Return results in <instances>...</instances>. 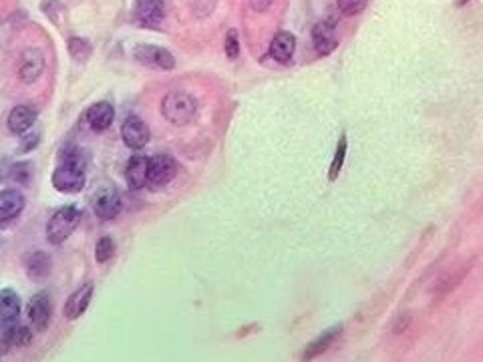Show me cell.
Listing matches in <instances>:
<instances>
[{
  "label": "cell",
  "mask_w": 483,
  "mask_h": 362,
  "mask_svg": "<svg viewBox=\"0 0 483 362\" xmlns=\"http://www.w3.org/2000/svg\"><path fill=\"white\" fill-rule=\"evenodd\" d=\"M87 159L79 149L65 151L59 167L53 173V185L62 194H77L87 181Z\"/></svg>",
  "instance_id": "obj_1"
},
{
  "label": "cell",
  "mask_w": 483,
  "mask_h": 362,
  "mask_svg": "<svg viewBox=\"0 0 483 362\" xmlns=\"http://www.w3.org/2000/svg\"><path fill=\"white\" fill-rule=\"evenodd\" d=\"M161 113L171 125H187L196 117L197 101L183 90H171L161 101Z\"/></svg>",
  "instance_id": "obj_2"
},
{
  "label": "cell",
  "mask_w": 483,
  "mask_h": 362,
  "mask_svg": "<svg viewBox=\"0 0 483 362\" xmlns=\"http://www.w3.org/2000/svg\"><path fill=\"white\" fill-rule=\"evenodd\" d=\"M79 222H81V210L75 203L62 206L60 210L53 213V217L46 224V240L59 246L75 232Z\"/></svg>",
  "instance_id": "obj_3"
},
{
  "label": "cell",
  "mask_w": 483,
  "mask_h": 362,
  "mask_svg": "<svg viewBox=\"0 0 483 362\" xmlns=\"http://www.w3.org/2000/svg\"><path fill=\"white\" fill-rule=\"evenodd\" d=\"M178 161L169 155H155L150 159L147 185L151 189H161L178 175Z\"/></svg>",
  "instance_id": "obj_4"
},
{
  "label": "cell",
  "mask_w": 483,
  "mask_h": 362,
  "mask_svg": "<svg viewBox=\"0 0 483 362\" xmlns=\"http://www.w3.org/2000/svg\"><path fill=\"white\" fill-rule=\"evenodd\" d=\"M135 59L141 62V65H147V67H153V69H161V71H171L176 67V59L173 55L161 48V46H153V45H137L135 46Z\"/></svg>",
  "instance_id": "obj_5"
},
{
  "label": "cell",
  "mask_w": 483,
  "mask_h": 362,
  "mask_svg": "<svg viewBox=\"0 0 483 362\" xmlns=\"http://www.w3.org/2000/svg\"><path fill=\"white\" fill-rule=\"evenodd\" d=\"M121 137H123V141H125L127 147L141 149V147H145L150 143V127L139 119L137 115H129L127 119L123 121V125H121Z\"/></svg>",
  "instance_id": "obj_6"
},
{
  "label": "cell",
  "mask_w": 483,
  "mask_h": 362,
  "mask_svg": "<svg viewBox=\"0 0 483 362\" xmlns=\"http://www.w3.org/2000/svg\"><path fill=\"white\" fill-rule=\"evenodd\" d=\"M121 194L115 187H103L93 199V210L101 220H115L121 213Z\"/></svg>",
  "instance_id": "obj_7"
},
{
  "label": "cell",
  "mask_w": 483,
  "mask_h": 362,
  "mask_svg": "<svg viewBox=\"0 0 483 362\" xmlns=\"http://www.w3.org/2000/svg\"><path fill=\"white\" fill-rule=\"evenodd\" d=\"M51 316H53V302H51V296H48L46 292L34 294L29 302V320L30 324L34 326V330H46V326H48V322H51Z\"/></svg>",
  "instance_id": "obj_8"
},
{
  "label": "cell",
  "mask_w": 483,
  "mask_h": 362,
  "mask_svg": "<svg viewBox=\"0 0 483 362\" xmlns=\"http://www.w3.org/2000/svg\"><path fill=\"white\" fill-rule=\"evenodd\" d=\"M133 13L139 25L147 27V29H155L161 25L164 16H166V4L161 0H135Z\"/></svg>",
  "instance_id": "obj_9"
},
{
  "label": "cell",
  "mask_w": 483,
  "mask_h": 362,
  "mask_svg": "<svg viewBox=\"0 0 483 362\" xmlns=\"http://www.w3.org/2000/svg\"><path fill=\"white\" fill-rule=\"evenodd\" d=\"M45 71V57L41 51L37 48H29L22 53L20 57V67H18V75L22 83H34L39 76Z\"/></svg>",
  "instance_id": "obj_10"
},
{
  "label": "cell",
  "mask_w": 483,
  "mask_h": 362,
  "mask_svg": "<svg viewBox=\"0 0 483 362\" xmlns=\"http://www.w3.org/2000/svg\"><path fill=\"white\" fill-rule=\"evenodd\" d=\"M93 284L91 282H87L85 286H81L79 290H75L71 296H69V300L65 302V318H69V320H77V318H81L85 312H87V308H89L91 300H93Z\"/></svg>",
  "instance_id": "obj_11"
},
{
  "label": "cell",
  "mask_w": 483,
  "mask_h": 362,
  "mask_svg": "<svg viewBox=\"0 0 483 362\" xmlns=\"http://www.w3.org/2000/svg\"><path fill=\"white\" fill-rule=\"evenodd\" d=\"M27 201L18 189H4L0 192V224H6L18 217L25 210Z\"/></svg>",
  "instance_id": "obj_12"
},
{
  "label": "cell",
  "mask_w": 483,
  "mask_h": 362,
  "mask_svg": "<svg viewBox=\"0 0 483 362\" xmlns=\"http://www.w3.org/2000/svg\"><path fill=\"white\" fill-rule=\"evenodd\" d=\"M147 171H150V157L137 153L129 159V163L125 167V180L131 189H141L143 185H147Z\"/></svg>",
  "instance_id": "obj_13"
},
{
  "label": "cell",
  "mask_w": 483,
  "mask_h": 362,
  "mask_svg": "<svg viewBox=\"0 0 483 362\" xmlns=\"http://www.w3.org/2000/svg\"><path fill=\"white\" fill-rule=\"evenodd\" d=\"M113 119H115V109L109 101H99L87 111V123H89L91 129L97 131V133L107 131L111 127Z\"/></svg>",
  "instance_id": "obj_14"
},
{
  "label": "cell",
  "mask_w": 483,
  "mask_h": 362,
  "mask_svg": "<svg viewBox=\"0 0 483 362\" xmlns=\"http://www.w3.org/2000/svg\"><path fill=\"white\" fill-rule=\"evenodd\" d=\"M312 43L317 46V51L320 55H329L332 53L338 41H336V30H334V25L331 20H322V22H317L315 29H312Z\"/></svg>",
  "instance_id": "obj_15"
},
{
  "label": "cell",
  "mask_w": 483,
  "mask_h": 362,
  "mask_svg": "<svg viewBox=\"0 0 483 362\" xmlns=\"http://www.w3.org/2000/svg\"><path fill=\"white\" fill-rule=\"evenodd\" d=\"M34 123H37V111L29 105H16L8 113V129L16 135L27 133Z\"/></svg>",
  "instance_id": "obj_16"
},
{
  "label": "cell",
  "mask_w": 483,
  "mask_h": 362,
  "mask_svg": "<svg viewBox=\"0 0 483 362\" xmlns=\"http://www.w3.org/2000/svg\"><path fill=\"white\" fill-rule=\"evenodd\" d=\"M296 51V36L292 32H278L270 43L272 59L278 62H290Z\"/></svg>",
  "instance_id": "obj_17"
},
{
  "label": "cell",
  "mask_w": 483,
  "mask_h": 362,
  "mask_svg": "<svg viewBox=\"0 0 483 362\" xmlns=\"http://www.w3.org/2000/svg\"><path fill=\"white\" fill-rule=\"evenodd\" d=\"M471 266H473V262H469V264H463L461 268H457V270H451L449 274H445L441 280H439L437 284H435V296H445V294H449L451 290H455V288L461 284V280L465 278L469 274V270H471Z\"/></svg>",
  "instance_id": "obj_18"
},
{
  "label": "cell",
  "mask_w": 483,
  "mask_h": 362,
  "mask_svg": "<svg viewBox=\"0 0 483 362\" xmlns=\"http://www.w3.org/2000/svg\"><path fill=\"white\" fill-rule=\"evenodd\" d=\"M340 326H334V328H331V330H326L324 334H320L315 342H310L308 347H306V350H304V354H302V358H306V361H310V358H317L318 354H322V352H326L329 348L332 347V342L338 338V334H340Z\"/></svg>",
  "instance_id": "obj_19"
},
{
  "label": "cell",
  "mask_w": 483,
  "mask_h": 362,
  "mask_svg": "<svg viewBox=\"0 0 483 362\" xmlns=\"http://www.w3.org/2000/svg\"><path fill=\"white\" fill-rule=\"evenodd\" d=\"M20 314V298L15 290H0V318L16 320Z\"/></svg>",
  "instance_id": "obj_20"
},
{
  "label": "cell",
  "mask_w": 483,
  "mask_h": 362,
  "mask_svg": "<svg viewBox=\"0 0 483 362\" xmlns=\"http://www.w3.org/2000/svg\"><path fill=\"white\" fill-rule=\"evenodd\" d=\"M27 272L32 280H43L51 272V257L45 252H34L27 257Z\"/></svg>",
  "instance_id": "obj_21"
},
{
  "label": "cell",
  "mask_w": 483,
  "mask_h": 362,
  "mask_svg": "<svg viewBox=\"0 0 483 362\" xmlns=\"http://www.w3.org/2000/svg\"><path fill=\"white\" fill-rule=\"evenodd\" d=\"M18 322L16 320H6L0 318V356L6 354L11 348L15 347V334Z\"/></svg>",
  "instance_id": "obj_22"
},
{
  "label": "cell",
  "mask_w": 483,
  "mask_h": 362,
  "mask_svg": "<svg viewBox=\"0 0 483 362\" xmlns=\"http://www.w3.org/2000/svg\"><path fill=\"white\" fill-rule=\"evenodd\" d=\"M67 46H69V53L75 60H87L93 53V46H91L89 41L79 39V36H71Z\"/></svg>",
  "instance_id": "obj_23"
},
{
  "label": "cell",
  "mask_w": 483,
  "mask_h": 362,
  "mask_svg": "<svg viewBox=\"0 0 483 362\" xmlns=\"http://www.w3.org/2000/svg\"><path fill=\"white\" fill-rule=\"evenodd\" d=\"M113 254H115V241L111 240L109 236L99 238L97 246H95V260L99 264H105V262H109L113 257Z\"/></svg>",
  "instance_id": "obj_24"
},
{
  "label": "cell",
  "mask_w": 483,
  "mask_h": 362,
  "mask_svg": "<svg viewBox=\"0 0 483 362\" xmlns=\"http://www.w3.org/2000/svg\"><path fill=\"white\" fill-rule=\"evenodd\" d=\"M345 155H347V137L343 135L340 137V141H338V145H336V153H334V159H332V166H331V181H334L336 177H338V173H340V169H343V163H345Z\"/></svg>",
  "instance_id": "obj_25"
},
{
  "label": "cell",
  "mask_w": 483,
  "mask_h": 362,
  "mask_svg": "<svg viewBox=\"0 0 483 362\" xmlns=\"http://www.w3.org/2000/svg\"><path fill=\"white\" fill-rule=\"evenodd\" d=\"M30 166L29 163H15V166L8 167L6 175H2L4 180L15 181V183H27L30 180Z\"/></svg>",
  "instance_id": "obj_26"
},
{
  "label": "cell",
  "mask_w": 483,
  "mask_h": 362,
  "mask_svg": "<svg viewBox=\"0 0 483 362\" xmlns=\"http://www.w3.org/2000/svg\"><path fill=\"white\" fill-rule=\"evenodd\" d=\"M366 2L369 0H338V11L345 16H355L362 13L366 8Z\"/></svg>",
  "instance_id": "obj_27"
},
{
  "label": "cell",
  "mask_w": 483,
  "mask_h": 362,
  "mask_svg": "<svg viewBox=\"0 0 483 362\" xmlns=\"http://www.w3.org/2000/svg\"><path fill=\"white\" fill-rule=\"evenodd\" d=\"M41 8L51 20H57V16L65 13V4L60 0H43L41 2Z\"/></svg>",
  "instance_id": "obj_28"
},
{
  "label": "cell",
  "mask_w": 483,
  "mask_h": 362,
  "mask_svg": "<svg viewBox=\"0 0 483 362\" xmlns=\"http://www.w3.org/2000/svg\"><path fill=\"white\" fill-rule=\"evenodd\" d=\"M226 55L232 60H236L238 59V55H240V43H238V34H236V30H230V32H227Z\"/></svg>",
  "instance_id": "obj_29"
},
{
  "label": "cell",
  "mask_w": 483,
  "mask_h": 362,
  "mask_svg": "<svg viewBox=\"0 0 483 362\" xmlns=\"http://www.w3.org/2000/svg\"><path fill=\"white\" fill-rule=\"evenodd\" d=\"M32 342V332L27 328V326H16V334H15V347H27Z\"/></svg>",
  "instance_id": "obj_30"
},
{
  "label": "cell",
  "mask_w": 483,
  "mask_h": 362,
  "mask_svg": "<svg viewBox=\"0 0 483 362\" xmlns=\"http://www.w3.org/2000/svg\"><path fill=\"white\" fill-rule=\"evenodd\" d=\"M22 141H25V143L20 145V153H29L30 149H34V147L39 145V135H37V133H34V135H27Z\"/></svg>",
  "instance_id": "obj_31"
},
{
  "label": "cell",
  "mask_w": 483,
  "mask_h": 362,
  "mask_svg": "<svg viewBox=\"0 0 483 362\" xmlns=\"http://www.w3.org/2000/svg\"><path fill=\"white\" fill-rule=\"evenodd\" d=\"M272 2H274V0H250V6H252L254 13H264V11L270 8Z\"/></svg>",
  "instance_id": "obj_32"
},
{
  "label": "cell",
  "mask_w": 483,
  "mask_h": 362,
  "mask_svg": "<svg viewBox=\"0 0 483 362\" xmlns=\"http://www.w3.org/2000/svg\"><path fill=\"white\" fill-rule=\"evenodd\" d=\"M465 2H469V0H459V4H465Z\"/></svg>",
  "instance_id": "obj_33"
}]
</instances>
